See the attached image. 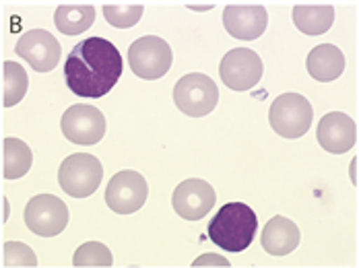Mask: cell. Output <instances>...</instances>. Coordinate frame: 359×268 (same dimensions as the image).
I'll list each match as a JSON object with an SVG mask.
<instances>
[{
  "label": "cell",
  "instance_id": "obj_23",
  "mask_svg": "<svg viewBox=\"0 0 359 268\" xmlns=\"http://www.w3.org/2000/svg\"><path fill=\"white\" fill-rule=\"evenodd\" d=\"M4 265L6 267H37L36 252L23 241L4 244Z\"/></svg>",
  "mask_w": 359,
  "mask_h": 268
},
{
  "label": "cell",
  "instance_id": "obj_11",
  "mask_svg": "<svg viewBox=\"0 0 359 268\" xmlns=\"http://www.w3.org/2000/svg\"><path fill=\"white\" fill-rule=\"evenodd\" d=\"M15 52L36 73H50L52 69H56V64L60 62V56H62L58 39L46 29L25 31L17 41Z\"/></svg>",
  "mask_w": 359,
  "mask_h": 268
},
{
  "label": "cell",
  "instance_id": "obj_24",
  "mask_svg": "<svg viewBox=\"0 0 359 268\" xmlns=\"http://www.w3.org/2000/svg\"><path fill=\"white\" fill-rule=\"evenodd\" d=\"M192 267H229V260L219 254H203L192 262Z\"/></svg>",
  "mask_w": 359,
  "mask_h": 268
},
{
  "label": "cell",
  "instance_id": "obj_18",
  "mask_svg": "<svg viewBox=\"0 0 359 268\" xmlns=\"http://www.w3.org/2000/svg\"><path fill=\"white\" fill-rule=\"evenodd\" d=\"M293 23L306 36H323L334 23V6L330 4H295Z\"/></svg>",
  "mask_w": 359,
  "mask_h": 268
},
{
  "label": "cell",
  "instance_id": "obj_20",
  "mask_svg": "<svg viewBox=\"0 0 359 268\" xmlns=\"http://www.w3.org/2000/svg\"><path fill=\"white\" fill-rule=\"evenodd\" d=\"M29 87V78L25 69L19 62L6 60L4 62V108H13L17 106Z\"/></svg>",
  "mask_w": 359,
  "mask_h": 268
},
{
  "label": "cell",
  "instance_id": "obj_14",
  "mask_svg": "<svg viewBox=\"0 0 359 268\" xmlns=\"http://www.w3.org/2000/svg\"><path fill=\"white\" fill-rule=\"evenodd\" d=\"M316 139L324 151L332 155H343L349 149H353V145L358 141V126L347 114L330 112V114L323 115V120L318 122Z\"/></svg>",
  "mask_w": 359,
  "mask_h": 268
},
{
  "label": "cell",
  "instance_id": "obj_15",
  "mask_svg": "<svg viewBox=\"0 0 359 268\" xmlns=\"http://www.w3.org/2000/svg\"><path fill=\"white\" fill-rule=\"evenodd\" d=\"M299 239L302 235H299L297 225L281 215L266 221V225L262 227V237H260L262 248L271 256H287L299 246Z\"/></svg>",
  "mask_w": 359,
  "mask_h": 268
},
{
  "label": "cell",
  "instance_id": "obj_10",
  "mask_svg": "<svg viewBox=\"0 0 359 268\" xmlns=\"http://www.w3.org/2000/svg\"><path fill=\"white\" fill-rule=\"evenodd\" d=\"M65 139L74 145H97L106 134V118L93 106H71L60 120Z\"/></svg>",
  "mask_w": 359,
  "mask_h": 268
},
{
  "label": "cell",
  "instance_id": "obj_5",
  "mask_svg": "<svg viewBox=\"0 0 359 268\" xmlns=\"http://www.w3.org/2000/svg\"><path fill=\"white\" fill-rule=\"evenodd\" d=\"M219 89L215 80L201 73H190L182 77L174 87V104L182 114L190 118L209 115L217 108Z\"/></svg>",
  "mask_w": 359,
  "mask_h": 268
},
{
  "label": "cell",
  "instance_id": "obj_16",
  "mask_svg": "<svg viewBox=\"0 0 359 268\" xmlns=\"http://www.w3.org/2000/svg\"><path fill=\"white\" fill-rule=\"evenodd\" d=\"M306 69L310 77L320 83L337 80L345 73V54L332 43H320L312 48V52L308 54Z\"/></svg>",
  "mask_w": 359,
  "mask_h": 268
},
{
  "label": "cell",
  "instance_id": "obj_12",
  "mask_svg": "<svg viewBox=\"0 0 359 268\" xmlns=\"http://www.w3.org/2000/svg\"><path fill=\"white\" fill-rule=\"evenodd\" d=\"M215 188L198 178L184 180L172 194L174 211L184 221H201L215 206Z\"/></svg>",
  "mask_w": 359,
  "mask_h": 268
},
{
  "label": "cell",
  "instance_id": "obj_13",
  "mask_svg": "<svg viewBox=\"0 0 359 268\" xmlns=\"http://www.w3.org/2000/svg\"><path fill=\"white\" fill-rule=\"evenodd\" d=\"M269 25V13L262 4H227L223 10V27L233 39H258Z\"/></svg>",
  "mask_w": 359,
  "mask_h": 268
},
{
  "label": "cell",
  "instance_id": "obj_8",
  "mask_svg": "<svg viewBox=\"0 0 359 268\" xmlns=\"http://www.w3.org/2000/svg\"><path fill=\"white\" fill-rule=\"evenodd\" d=\"M264 66L262 58L248 48H233L229 50L219 66V75L225 87L231 91H248L258 85L262 78Z\"/></svg>",
  "mask_w": 359,
  "mask_h": 268
},
{
  "label": "cell",
  "instance_id": "obj_3",
  "mask_svg": "<svg viewBox=\"0 0 359 268\" xmlns=\"http://www.w3.org/2000/svg\"><path fill=\"white\" fill-rule=\"evenodd\" d=\"M312 118H314L312 104L299 93L279 95L269 110V122L273 130L289 141L302 139L310 130Z\"/></svg>",
  "mask_w": 359,
  "mask_h": 268
},
{
  "label": "cell",
  "instance_id": "obj_17",
  "mask_svg": "<svg viewBox=\"0 0 359 268\" xmlns=\"http://www.w3.org/2000/svg\"><path fill=\"white\" fill-rule=\"evenodd\" d=\"M34 163V153L21 139L8 136L0 143V176L6 180L23 178Z\"/></svg>",
  "mask_w": 359,
  "mask_h": 268
},
{
  "label": "cell",
  "instance_id": "obj_6",
  "mask_svg": "<svg viewBox=\"0 0 359 268\" xmlns=\"http://www.w3.org/2000/svg\"><path fill=\"white\" fill-rule=\"evenodd\" d=\"M128 64L130 71L144 80L165 77L172 66V48L157 36H143L130 43Z\"/></svg>",
  "mask_w": 359,
  "mask_h": 268
},
{
  "label": "cell",
  "instance_id": "obj_21",
  "mask_svg": "<svg viewBox=\"0 0 359 268\" xmlns=\"http://www.w3.org/2000/svg\"><path fill=\"white\" fill-rule=\"evenodd\" d=\"M143 4H130V2H109L104 4V17L111 27L128 29L139 23L143 17Z\"/></svg>",
  "mask_w": 359,
  "mask_h": 268
},
{
  "label": "cell",
  "instance_id": "obj_2",
  "mask_svg": "<svg viewBox=\"0 0 359 268\" xmlns=\"http://www.w3.org/2000/svg\"><path fill=\"white\" fill-rule=\"evenodd\" d=\"M258 230L256 213L244 202L223 204L209 223L211 241L225 252H244Z\"/></svg>",
  "mask_w": 359,
  "mask_h": 268
},
{
  "label": "cell",
  "instance_id": "obj_4",
  "mask_svg": "<svg viewBox=\"0 0 359 268\" xmlns=\"http://www.w3.org/2000/svg\"><path fill=\"white\" fill-rule=\"evenodd\" d=\"M104 167L95 155H69L58 169V184L72 198H87L100 188Z\"/></svg>",
  "mask_w": 359,
  "mask_h": 268
},
{
  "label": "cell",
  "instance_id": "obj_7",
  "mask_svg": "<svg viewBox=\"0 0 359 268\" xmlns=\"http://www.w3.org/2000/svg\"><path fill=\"white\" fill-rule=\"evenodd\" d=\"M25 225L39 237H54L69 225V206L54 194H37L25 206Z\"/></svg>",
  "mask_w": 359,
  "mask_h": 268
},
{
  "label": "cell",
  "instance_id": "obj_1",
  "mask_svg": "<svg viewBox=\"0 0 359 268\" xmlns=\"http://www.w3.org/2000/svg\"><path fill=\"white\" fill-rule=\"evenodd\" d=\"M122 75V56L118 48L104 38L81 39L65 62V78L79 97H104Z\"/></svg>",
  "mask_w": 359,
  "mask_h": 268
},
{
  "label": "cell",
  "instance_id": "obj_9",
  "mask_svg": "<svg viewBox=\"0 0 359 268\" xmlns=\"http://www.w3.org/2000/svg\"><path fill=\"white\" fill-rule=\"evenodd\" d=\"M149 196L147 180L139 171L124 169L118 171L108 182L106 188V204L118 215H133L143 209Z\"/></svg>",
  "mask_w": 359,
  "mask_h": 268
},
{
  "label": "cell",
  "instance_id": "obj_22",
  "mask_svg": "<svg viewBox=\"0 0 359 268\" xmlns=\"http://www.w3.org/2000/svg\"><path fill=\"white\" fill-rule=\"evenodd\" d=\"M111 252L108 246L100 241H87L81 248H76L72 265L74 267H111Z\"/></svg>",
  "mask_w": 359,
  "mask_h": 268
},
{
  "label": "cell",
  "instance_id": "obj_19",
  "mask_svg": "<svg viewBox=\"0 0 359 268\" xmlns=\"http://www.w3.org/2000/svg\"><path fill=\"white\" fill-rule=\"evenodd\" d=\"M95 21L93 4H60L54 13V25L65 36H79Z\"/></svg>",
  "mask_w": 359,
  "mask_h": 268
}]
</instances>
